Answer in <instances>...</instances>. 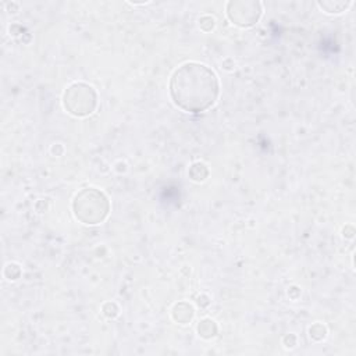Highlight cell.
Segmentation results:
<instances>
[{
  "instance_id": "1",
  "label": "cell",
  "mask_w": 356,
  "mask_h": 356,
  "mask_svg": "<svg viewBox=\"0 0 356 356\" xmlns=\"http://www.w3.org/2000/svg\"><path fill=\"white\" fill-rule=\"evenodd\" d=\"M170 92L179 108L188 113H199L216 102L218 81L209 67L199 63H186L174 72Z\"/></svg>"
}]
</instances>
